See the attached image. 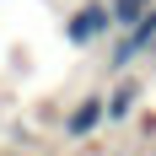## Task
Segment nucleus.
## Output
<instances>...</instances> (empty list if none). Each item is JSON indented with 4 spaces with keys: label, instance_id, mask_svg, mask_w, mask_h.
<instances>
[{
    "label": "nucleus",
    "instance_id": "39448f33",
    "mask_svg": "<svg viewBox=\"0 0 156 156\" xmlns=\"http://www.w3.org/2000/svg\"><path fill=\"white\" fill-rule=\"evenodd\" d=\"M0 156H22V151H0Z\"/></svg>",
    "mask_w": 156,
    "mask_h": 156
},
{
    "label": "nucleus",
    "instance_id": "f257e3e1",
    "mask_svg": "<svg viewBox=\"0 0 156 156\" xmlns=\"http://www.w3.org/2000/svg\"><path fill=\"white\" fill-rule=\"evenodd\" d=\"M108 32H113L108 0H86V5H76L70 22H65V43H70V48H92L97 38H108Z\"/></svg>",
    "mask_w": 156,
    "mask_h": 156
},
{
    "label": "nucleus",
    "instance_id": "20e7f679",
    "mask_svg": "<svg viewBox=\"0 0 156 156\" xmlns=\"http://www.w3.org/2000/svg\"><path fill=\"white\" fill-rule=\"evenodd\" d=\"M145 11H156V0H108V16H113V32L135 27Z\"/></svg>",
    "mask_w": 156,
    "mask_h": 156
},
{
    "label": "nucleus",
    "instance_id": "7ed1b4c3",
    "mask_svg": "<svg viewBox=\"0 0 156 156\" xmlns=\"http://www.w3.org/2000/svg\"><path fill=\"white\" fill-rule=\"evenodd\" d=\"M140 97H145V86H140L135 76H124L119 86H108V92H102V102H108V124H129L135 108H140Z\"/></svg>",
    "mask_w": 156,
    "mask_h": 156
},
{
    "label": "nucleus",
    "instance_id": "f03ea898",
    "mask_svg": "<svg viewBox=\"0 0 156 156\" xmlns=\"http://www.w3.org/2000/svg\"><path fill=\"white\" fill-rule=\"evenodd\" d=\"M65 140H92V135H97V129H108V102H102V92H86V97H81V102H76V108H70V113H65Z\"/></svg>",
    "mask_w": 156,
    "mask_h": 156
}]
</instances>
